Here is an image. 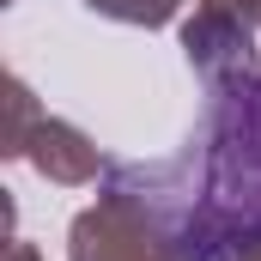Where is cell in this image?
Listing matches in <instances>:
<instances>
[{"label":"cell","mask_w":261,"mask_h":261,"mask_svg":"<svg viewBox=\"0 0 261 261\" xmlns=\"http://www.w3.org/2000/svg\"><path fill=\"white\" fill-rule=\"evenodd\" d=\"M200 213L219 249L261 243V67L243 79L206 85V110L189 134Z\"/></svg>","instance_id":"6da1fadb"},{"label":"cell","mask_w":261,"mask_h":261,"mask_svg":"<svg viewBox=\"0 0 261 261\" xmlns=\"http://www.w3.org/2000/svg\"><path fill=\"white\" fill-rule=\"evenodd\" d=\"M67 261H189V249L176 243L164 213L110 164L97 200L67 225Z\"/></svg>","instance_id":"7a4b0ae2"},{"label":"cell","mask_w":261,"mask_h":261,"mask_svg":"<svg viewBox=\"0 0 261 261\" xmlns=\"http://www.w3.org/2000/svg\"><path fill=\"white\" fill-rule=\"evenodd\" d=\"M182 55L206 85H225V79H243L255 73V24H243L225 0H195V12L182 18Z\"/></svg>","instance_id":"3957f363"},{"label":"cell","mask_w":261,"mask_h":261,"mask_svg":"<svg viewBox=\"0 0 261 261\" xmlns=\"http://www.w3.org/2000/svg\"><path fill=\"white\" fill-rule=\"evenodd\" d=\"M24 164L43 182H61V189H85V182H97L110 170L103 152H97V140L79 128V122H61V116H43L37 122L31 146H24Z\"/></svg>","instance_id":"277c9868"},{"label":"cell","mask_w":261,"mask_h":261,"mask_svg":"<svg viewBox=\"0 0 261 261\" xmlns=\"http://www.w3.org/2000/svg\"><path fill=\"white\" fill-rule=\"evenodd\" d=\"M37 122H43V110H37L31 85L12 73V79H6V140H0V158H24V146H31Z\"/></svg>","instance_id":"5b68a950"},{"label":"cell","mask_w":261,"mask_h":261,"mask_svg":"<svg viewBox=\"0 0 261 261\" xmlns=\"http://www.w3.org/2000/svg\"><path fill=\"white\" fill-rule=\"evenodd\" d=\"M85 6L110 24H134V31H164L182 12V0H85Z\"/></svg>","instance_id":"8992f818"},{"label":"cell","mask_w":261,"mask_h":261,"mask_svg":"<svg viewBox=\"0 0 261 261\" xmlns=\"http://www.w3.org/2000/svg\"><path fill=\"white\" fill-rule=\"evenodd\" d=\"M213 261H261V243H231V249H219Z\"/></svg>","instance_id":"52a82bcc"},{"label":"cell","mask_w":261,"mask_h":261,"mask_svg":"<svg viewBox=\"0 0 261 261\" xmlns=\"http://www.w3.org/2000/svg\"><path fill=\"white\" fill-rule=\"evenodd\" d=\"M225 6H231L243 24H255V31H261V0H225Z\"/></svg>","instance_id":"ba28073f"},{"label":"cell","mask_w":261,"mask_h":261,"mask_svg":"<svg viewBox=\"0 0 261 261\" xmlns=\"http://www.w3.org/2000/svg\"><path fill=\"white\" fill-rule=\"evenodd\" d=\"M6 261H43V255H37V243H24V237H12V243H6Z\"/></svg>","instance_id":"9c48e42d"},{"label":"cell","mask_w":261,"mask_h":261,"mask_svg":"<svg viewBox=\"0 0 261 261\" xmlns=\"http://www.w3.org/2000/svg\"><path fill=\"white\" fill-rule=\"evenodd\" d=\"M0 6H6V0H0Z\"/></svg>","instance_id":"30bf717a"}]
</instances>
